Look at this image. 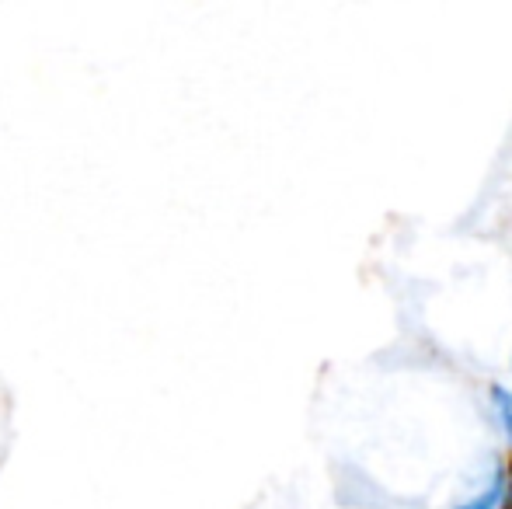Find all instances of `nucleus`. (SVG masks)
Wrapping results in <instances>:
<instances>
[{
    "label": "nucleus",
    "mask_w": 512,
    "mask_h": 509,
    "mask_svg": "<svg viewBox=\"0 0 512 509\" xmlns=\"http://www.w3.org/2000/svg\"><path fill=\"white\" fill-rule=\"evenodd\" d=\"M492 405H495V415H499V426L506 429V436L512 443V391H506V387H495Z\"/></svg>",
    "instance_id": "obj_1"
},
{
    "label": "nucleus",
    "mask_w": 512,
    "mask_h": 509,
    "mask_svg": "<svg viewBox=\"0 0 512 509\" xmlns=\"http://www.w3.org/2000/svg\"><path fill=\"white\" fill-rule=\"evenodd\" d=\"M502 485H506V506L512 509V461H509V468H506V478H502Z\"/></svg>",
    "instance_id": "obj_2"
}]
</instances>
